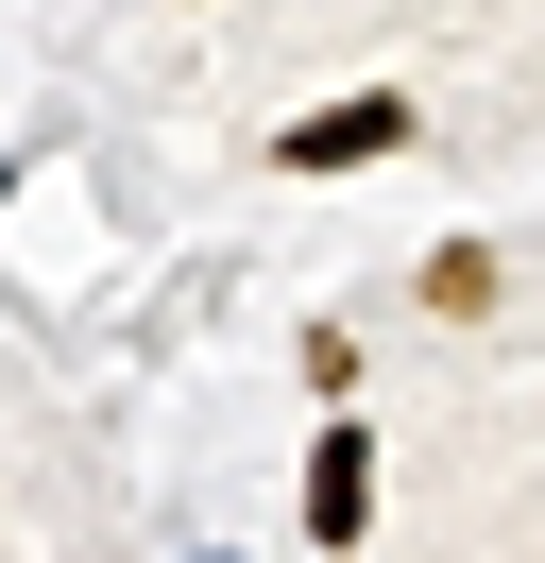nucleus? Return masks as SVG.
I'll return each instance as SVG.
<instances>
[{
    "mask_svg": "<svg viewBox=\"0 0 545 563\" xmlns=\"http://www.w3.org/2000/svg\"><path fill=\"white\" fill-rule=\"evenodd\" d=\"M409 137V103H392V86H358V103H324V120H290V137H272V154H290V172H375V154H392Z\"/></svg>",
    "mask_w": 545,
    "mask_h": 563,
    "instance_id": "1",
    "label": "nucleus"
},
{
    "mask_svg": "<svg viewBox=\"0 0 545 563\" xmlns=\"http://www.w3.org/2000/svg\"><path fill=\"white\" fill-rule=\"evenodd\" d=\"M358 478H375V427H324V461H307V529H358Z\"/></svg>",
    "mask_w": 545,
    "mask_h": 563,
    "instance_id": "2",
    "label": "nucleus"
}]
</instances>
